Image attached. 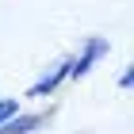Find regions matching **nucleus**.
<instances>
[{"instance_id": "f257e3e1", "label": "nucleus", "mask_w": 134, "mask_h": 134, "mask_svg": "<svg viewBox=\"0 0 134 134\" xmlns=\"http://www.w3.org/2000/svg\"><path fill=\"white\" fill-rule=\"evenodd\" d=\"M107 54H111V42L103 38V35H88V38L81 42V50L69 54V81H84Z\"/></svg>"}, {"instance_id": "f03ea898", "label": "nucleus", "mask_w": 134, "mask_h": 134, "mask_svg": "<svg viewBox=\"0 0 134 134\" xmlns=\"http://www.w3.org/2000/svg\"><path fill=\"white\" fill-rule=\"evenodd\" d=\"M69 81V58H58L54 65H46V73H42L38 81H31V88H27V100H46V96H54L62 84Z\"/></svg>"}, {"instance_id": "7ed1b4c3", "label": "nucleus", "mask_w": 134, "mask_h": 134, "mask_svg": "<svg viewBox=\"0 0 134 134\" xmlns=\"http://www.w3.org/2000/svg\"><path fill=\"white\" fill-rule=\"evenodd\" d=\"M54 119V107H46V111H19L12 123H4L0 126V134H35V130H42V126Z\"/></svg>"}, {"instance_id": "20e7f679", "label": "nucleus", "mask_w": 134, "mask_h": 134, "mask_svg": "<svg viewBox=\"0 0 134 134\" xmlns=\"http://www.w3.org/2000/svg\"><path fill=\"white\" fill-rule=\"evenodd\" d=\"M19 111H23V103L15 100V96H0V126H4V123H12Z\"/></svg>"}, {"instance_id": "39448f33", "label": "nucleus", "mask_w": 134, "mask_h": 134, "mask_svg": "<svg viewBox=\"0 0 134 134\" xmlns=\"http://www.w3.org/2000/svg\"><path fill=\"white\" fill-rule=\"evenodd\" d=\"M115 84H119L123 92H130V84H134V73H130V69H123V73H119V81H115Z\"/></svg>"}]
</instances>
